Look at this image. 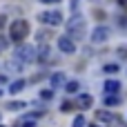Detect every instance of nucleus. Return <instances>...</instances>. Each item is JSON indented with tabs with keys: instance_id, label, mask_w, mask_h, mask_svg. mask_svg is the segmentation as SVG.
Masks as SVG:
<instances>
[{
	"instance_id": "1",
	"label": "nucleus",
	"mask_w": 127,
	"mask_h": 127,
	"mask_svg": "<svg viewBox=\"0 0 127 127\" xmlns=\"http://www.w3.org/2000/svg\"><path fill=\"white\" fill-rule=\"evenodd\" d=\"M85 18L83 16H71V20L67 22V36L71 38V40H83L85 38Z\"/></svg>"
},
{
	"instance_id": "2",
	"label": "nucleus",
	"mask_w": 127,
	"mask_h": 127,
	"mask_svg": "<svg viewBox=\"0 0 127 127\" xmlns=\"http://www.w3.org/2000/svg\"><path fill=\"white\" fill-rule=\"evenodd\" d=\"M27 33H29L27 20H13V22L9 25V40H11V42H18V45L25 42Z\"/></svg>"
},
{
	"instance_id": "3",
	"label": "nucleus",
	"mask_w": 127,
	"mask_h": 127,
	"mask_svg": "<svg viewBox=\"0 0 127 127\" xmlns=\"http://www.w3.org/2000/svg\"><path fill=\"white\" fill-rule=\"evenodd\" d=\"M38 20L42 25H49V27H58L63 25V13L58 9H51V11H40L38 13Z\"/></svg>"
},
{
	"instance_id": "4",
	"label": "nucleus",
	"mask_w": 127,
	"mask_h": 127,
	"mask_svg": "<svg viewBox=\"0 0 127 127\" xmlns=\"http://www.w3.org/2000/svg\"><path fill=\"white\" fill-rule=\"evenodd\" d=\"M13 60H22V65L33 63V60H36V49H33V47H29V45H18Z\"/></svg>"
},
{
	"instance_id": "5",
	"label": "nucleus",
	"mask_w": 127,
	"mask_h": 127,
	"mask_svg": "<svg viewBox=\"0 0 127 127\" xmlns=\"http://www.w3.org/2000/svg\"><path fill=\"white\" fill-rule=\"evenodd\" d=\"M107 40H109V27H105V25L94 27V31H92V42H94V45H103V42H107Z\"/></svg>"
},
{
	"instance_id": "6",
	"label": "nucleus",
	"mask_w": 127,
	"mask_h": 127,
	"mask_svg": "<svg viewBox=\"0 0 127 127\" xmlns=\"http://www.w3.org/2000/svg\"><path fill=\"white\" fill-rule=\"evenodd\" d=\"M56 45H58V49H60L63 54H74V51H76V42H74L69 36H60V38L56 40Z\"/></svg>"
},
{
	"instance_id": "7",
	"label": "nucleus",
	"mask_w": 127,
	"mask_h": 127,
	"mask_svg": "<svg viewBox=\"0 0 127 127\" xmlns=\"http://www.w3.org/2000/svg\"><path fill=\"white\" fill-rule=\"evenodd\" d=\"M92 103H94L92 94H78V96H76V105H78L80 109H89Z\"/></svg>"
},
{
	"instance_id": "8",
	"label": "nucleus",
	"mask_w": 127,
	"mask_h": 127,
	"mask_svg": "<svg viewBox=\"0 0 127 127\" xmlns=\"http://www.w3.org/2000/svg\"><path fill=\"white\" fill-rule=\"evenodd\" d=\"M49 54H51V49H49V45H40L38 47V51H36V60H40V63H49Z\"/></svg>"
},
{
	"instance_id": "9",
	"label": "nucleus",
	"mask_w": 127,
	"mask_h": 127,
	"mask_svg": "<svg viewBox=\"0 0 127 127\" xmlns=\"http://www.w3.org/2000/svg\"><path fill=\"white\" fill-rule=\"evenodd\" d=\"M65 78H67V76H65L63 71H56V74H51V78H49V80H51V87H54V89L63 87V85H65Z\"/></svg>"
},
{
	"instance_id": "10",
	"label": "nucleus",
	"mask_w": 127,
	"mask_h": 127,
	"mask_svg": "<svg viewBox=\"0 0 127 127\" xmlns=\"http://www.w3.org/2000/svg\"><path fill=\"white\" fill-rule=\"evenodd\" d=\"M118 89H121V83L118 80H105V92L107 94H118Z\"/></svg>"
},
{
	"instance_id": "11",
	"label": "nucleus",
	"mask_w": 127,
	"mask_h": 127,
	"mask_svg": "<svg viewBox=\"0 0 127 127\" xmlns=\"http://www.w3.org/2000/svg\"><path fill=\"white\" fill-rule=\"evenodd\" d=\"M116 105H121V98L116 94H107L105 96V107H116Z\"/></svg>"
},
{
	"instance_id": "12",
	"label": "nucleus",
	"mask_w": 127,
	"mask_h": 127,
	"mask_svg": "<svg viewBox=\"0 0 127 127\" xmlns=\"http://www.w3.org/2000/svg\"><path fill=\"white\" fill-rule=\"evenodd\" d=\"M65 89H67V94H76L80 89V83L78 80H69V83H65Z\"/></svg>"
},
{
	"instance_id": "13",
	"label": "nucleus",
	"mask_w": 127,
	"mask_h": 127,
	"mask_svg": "<svg viewBox=\"0 0 127 127\" xmlns=\"http://www.w3.org/2000/svg\"><path fill=\"white\" fill-rule=\"evenodd\" d=\"M22 107H25L22 100H11V103H7V109H9V112H20Z\"/></svg>"
},
{
	"instance_id": "14",
	"label": "nucleus",
	"mask_w": 127,
	"mask_h": 127,
	"mask_svg": "<svg viewBox=\"0 0 127 127\" xmlns=\"http://www.w3.org/2000/svg\"><path fill=\"white\" fill-rule=\"evenodd\" d=\"M22 87H25V80H16V83L9 85V92L11 94H18V92H22Z\"/></svg>"
},
{
	"instance_id": "15",
	"label": "nucleus",
	"mask_w": 127,
	"mask_h": 127,
	"mask_svg": "<svg viewBox=\"0 0 127 127\" xmlns=\"http://www.w3.org/2000/svg\"><path fill=\"white\" fill-rule=\"evenodd\" d=\"M7 47H9V38L0 33V51H2V49H7Z\"/></svg>"
},
{
	"instance_id": "16",
	"label": "nucleus",
	"mask_w": 127,
	"mask_h": 127,
	"mask_svg": "<svg viewBox=\"0 0 127 127\" xmlns=\"http://www.w3.org/2000/svg\"><path fill=\"white\" fill-rule=\"evenodd\" d=\"M71 127H85V118H83V116H76V118H74V125Z\"/></svg>"
},
{
	"instance_id": "17",
	"label": "nucleus",
	"mask_w": 127,
	"mask_h": 127,
	"mask_svg": "<svg viewBox=\"0 0 127 127\" xmlns=\"http://www.w3.org/2000/svg\"><path fill=\"white\" fill-rule=\"evenodd\" d=\"M103 69H105L107 74H116V71H118V65H105Z\"/></svg>"
},
{
	"instance_id": "18",
	"label": "nucleus",
	"mask_w": 127,
	"mask_h": 127,
	"mask_svg": "<svg viewBox=\"0 0 127 127\" xmlns=\"http://www.w3.org/2000/svg\"><path fill=\"white\" fill-rule=\"evenodd\" d=\"M40 96H42L45 100H49V98L54 96V89H42V92H40Z\"/></svg>"
},
{
	"instance_id": "19",
	"label": "nucleus",
	"mask_w": 127,
	"mask_h": 127,
	"mask_svg": "<svg viewBox=\"0 0 127 127\" xmlns=\"http://www.w3.org/2000/svg\"><path fill=\"white\" fill-rule=\"evenodd\" d=\"M100 118H103V121H116V118H114L112 114H107V112H100Z\"/></svg>"
},
{
	"instance_id": "20",
	"label": "nucleus",
	"mask_w": 127,
	"mask_h": 127,
	"mask_svg": "<svg viewBox=\"0 0 127 127\" xmlns=\"http://www.w3.org/2000/svg\"><path fill=\"white\" fill-rule=\"evenodd\" d=\"M71 11H78V0H71Z\"/></svg>"
},
{
	"instance_id": "21",
	"label": "nucleus",
	"mask_w": 127,
	"mask_h": 127,
	"mask_svg": "<svg viewBox=\"0 0 127 127\" xmlns=\"http://www.w3.org/2000/svg\"><path fill=\"white\" fill-rule=\"evenodd\" d=\"M40 2H45V4H56L58 0H40Z\"/></svg>"
},
{
	"instance_id": "22",
	"label": "nucleus",
	"mask_w": 127,
	"mask_h": 127,
	"mask_svg": "<svg viewBox=\"0 0 127 127\" xmlns=\"http://www.w3.org/2000/svg\"><path fill=\"white\" fill-rule=\"evenodd\" d=\"M118 4H123V7L127 9V0H118Z\"/></svg>"
},
{
	"instance_id": "23",
	"label": "nucleus",
	"mask_w": 127,
	"mask_h": 127,
	"mask_svg": "<svg viewBox=\"0 0 127 127\" xmlns=\"http://www.w3.org/2000/svg\"><path fill=\"white\" fill-rule=\"evenodd\" d=\"M118 54H121V56H127V49H121Z\"/></svg>"
},
{
	"instance_id": "24",
	"label": "nucleus",
	"mask_w": 127,
	"mask_h": 127,
	"mask_svg": "<svg viewBox=\"0 0 127 127\" xmlns=\"http://www.w3.org/2000/svg\"><path fill=\"white\" fill-rule=\"evenodd\" d=\"M2 22H4V18H2V16H0V25H2Z\"/></svg>"
},
{
	"instance_id": "25",
	"label": "nucleus",
	"mask_w": 127,
	"mask_h": 127,
	"mask_svg": "<svg viewBox=\"0 0 127 127\" xmlns=\"http://www.w3.org/2000/svg\"><path fill=\"white\" fill-rule=\"evenodd\" d=\"M0 96H2V89H0Z\"/></svg>"
},
{
	"instance_id": "26",
	"label": "nucleus",
	"mask_w": 127,
	"mask_h": 127,
	"mask_svg": "<svg viewBox=\"0 0 127 127\" xmlns=\"http://www.w3.org/2000/svg\"><path fill=\"white\" fill-rule=\"evenodd\" d=\"M0 121H2V114H0Z\"/></svg>"
},
{
	"instance_id": "27",
	"label": "nucleus",
	"mask_w": 127,
	"mask_h": 127,
	"mask_svg": "<svg viewBox=\"0 0 127 127\" xmlns=\"http://www.w3.org/2000/svg\"><path fill=\"white\" fill-rule=\"evenodd\" d=\"M0 127H4V125H0Z\"/></svg>"
}]
</instances>
